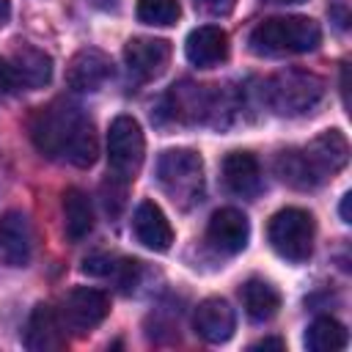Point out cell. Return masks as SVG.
<instances>
[{"label":"cell","instance_id":"4","mask_svg":"<svg viewBox=\"0 0 352 352\" xmlns=\"http://www.w3.org/2000/svg\"><path fill=\"white\" fill-rule=\"evenodd\" d=\"M157 179L182 206H192L204 195V162L190 148H168L157 160Z\"/></svg>","mask_w":352,"mask_h":352},{"label":"cell","instance_id":"19","mask_svg":"<svg viewBox=\"0 0 352 352\" xmlns=\"http://www.w3.org/2000/svg\"><path fill=\"white\" fill-rule=\"evenodd\" d=\"M94 228V206L91 198L80 187L63 190V231L69 242H80Z\"/></svg>","mask_w":352,"mask_h":352},{"label":"cell","instance_id":"10","mask_svg":"<svg viewBox=\"0 0 352 352\" xmlns=\"http://www.w3.org/2000/svg\"><path fill=\"white\" fill-rule=\"evenodd\" d=\"M248 236H250V223L248 217L234 209V206H226V209H217L212 217H209V226H206V239L214 250L220 253H239L245 250L248 245Z\"/></svg>","mask_w":352,"mask_h":352},{"label":"cell","instance_id":"20","mask_svg":"<svg viewBox=\"0 0 352 352\" xmlns=\"http://www.w3.org/2000/svg\"><path fill=\"white\" fill-rule=\"evenodd\" d=\"M275 170L280 176L283 184L289 187H297V190H314L319 187L324 179L319 176V170L311 165V160L305 157L302 148H286L278 154L275 160Z\"/></svg>","mask_w":352,"mask_h":352},{"label":"cell","instance_id":"5","mask_svg":"<svg viewBox=\"0 0 352 352\" xmlns=\"http://www.w3.org/2000/svg\"><path fill=\"white\" fill-rule=\"evenodd\" d=\"M314 217L300 206H286L270 217L267 236L272 250L286 261H308L314 253Z\"/></svg>","mask_w":352,"mask_h":352},{"label":"cell","instance_id":"9","mask_svg":"<svg viewBox=\"0 0 352 352\" xmlns=\"http://www.w3.org/2000/svg\"><path fill=\"white\" fill-rule=\"evenodd\" d=\"M33 253V231L22 212L0 214V267H25Z\"/></svg>","mask_w":352,"mask_h":352},{"label":"cell","instance_id":"15","mask_svg":"<svg viewBox=\"0 0 352 352\" xmlns=\"http://www.w3.org/2000/svg\"><path fill=\"white\" fill-rule=\"evenodd\" d=\"M302 151L311 160V165L319 170L322 179L338 173L349 160V143H346L344 132H338V129H324L308 146H302Z\"/></svg>","mask_w":352,"mask_h":352},{"label":"cell","instance_id":"18","mask_svg":"<svg viewBox=\"0 0 352 352\" xmlns=\"http://www.w3.org/2000/svg\"><path fill=\"white\" fill-rule=\"evenodd\" d=\"M11 69L16 74L19 88H44L52 80V58L30 44H22L14 58H11Z\"/></svg>","mask_w":352,"mask_h":352},{"label":"cell","instance_id":"22","mask_svg":"<svg viewBox=\"0 0 352 352\" xmlns=\"http://www.w3.org/2000/svg\"><path fill=\"white\" fill-rule=\"evenodd\" d=\"M170 116L179 121H198L212 110V94L204 91V85L182 82L170 91Z\"/></svg>","mask_w":352,"mask_h":352},{"label":"cell","instance_id":"25","mask_svg":"<svg viewBox=\"0 0 352 352\" xmlns=\"http://www.w3.org/2000/svg\"><path fill=\"white\" fill-rule=\"evenodd\" d=\"M113 272H118V275H116L118 289H121V292H132V289L138 286V278H140V261L126 258V261H121V264H113Z\"/></svg>","mask_w":352,"mask_h":352},{"label":"cell","instance_id":"23","mask_svg":"<svg viewBox=\"0 0 352 352\" xmlns=\"http://www.w3.org/2000/svg\"><path fill=\"white\" fill-rule=\"evenodd\" d=\"M305 346L311 352H338L346 346V330L333 316H319L305 330Z\"/></svg>","mask_w":352,"mask_h":352},{"label":"cell","instance_id":"13","mask_svg":"<svg viewBox=\"0 0 352 352\" xmlns=\"http://www.w3.org/2000/svg\"><path fill=\"white\" fill-rule=\"evenodd\" d=\"M184 55L198 69H212L228 58V33L217 25H201L190 30L184 41Z\"/></svg>","mask_w":352,"mask_h":352},{"label":"cell","instance_id":"16","mask_svg":"<svg viewBox=\"0 0 352 352\" xmlns=\"http://www.w3.org/2000/svg\"><path fill=\"white\" fill-rule=\"evenodd\" d=\"M25 346L30 352H55L66 346V336H63V319L50 308V305H36L30 319H28V330H25Z\"/></svg>","mask_w":352,"mask_h":352},{"label":"cell","instance_id":"14","mask_svg":"<svg viewBox=\"0 0 352 352\" xmlns=\"http://www.w3.org/2000/svg\"><path fill=\"white\" fill-rule=\"evenodd\" d=\"M132 228H135V236L143 248L148 250H168L173 245V228H170V220L165 217V212L154 204V201H140L138 209H135V217H132Z\"/></svg>","mask_w":352,"mask_h":352},{"label":"cell","instance_id":"8","mask_svg":"<svg viewBox=\"0 0 352 352\" xmlns=\"http://www.w3.org/2000/svg\"><path fill=\"white\" fill-rule=\"evenodd\" d=\"M170 60V44L165 38H148V36H135L124 44V63L129 74L138 80H154L165 72Z\"/></svg>","mask_w":352,"mask_h":352},{"label":"cell","instance_id":"26","mask_svg":"<svg viewBox=\"0 0 352 352\" xmlns=\"http://www.w3.org/2000/svg\"><path fill=\"white\" fill-rule=\"evenodd\" d=\"M234 3H236V0H195V6H198L201 11H206V14H212V16H226V14H231V11H234Z\"/></svg>","mask_w":352,"mask_h":352},{"label":"cell","instance_id":"21","mask_svg":"<svg viewBox=\"0 0 352 352\" xmlns=\"http://www.w3.org/2000/svg\"><path fill=\"white\" fill-rule=\"evenodd\" d=\"M239 297H242L245 314H248L253 322H267V319H272V316L278 314V308H280V294H278V289H275L270 280H264V278H250V280H245L242 289H239Z\"/></svg>","mask_w":352,"mask_h":352},{"label":"cell","instance_id":"6","mask_svg":"<svg viewBox=\"0 0 352 352\" xmlns=\"http://www.w3.org/2000/svg\"><path fill=\"white\" fill-rule=\"evenodd\" d=\"M146 140L143 129L132 116H118L113 118L107 129V165H110V179H118L129 184L143 162Z\"/></svg>","mask_w":352,"mask_h":352},{"label":"cell","instance_id":"1","mask_svg":"<svg viewBox=\"0 0 352 352\" xmlns=\"http://www.w3.org/2000/svg\"><path fill=\"white\" fill-rule=\"evenodd\" d=\"M30 140L44 157L63 160L77 168L94 165L99 154L91 118L66 99H55L33 113Z\"/></svg>","mask_w":352,"mask_h":352},{"label":"cell","instance_id":"28","mask_svg":"<svg viewBox=\"0 0 352 352\" xmlns=\"http://www.w3.org/2000/svg\"><path fill=\"white\" fill-rule=\"evenodd\" d=\"M286 344L280 341V338H261V341H256V344H250V349H283Z\"/></svg>","mask_w":352,"mask_h":352},{"label":"cell","instance_id":"17","mask_svg":"<svg viewBox=\"0 0 352 352\" xmlns=\"http://www.w3.org/2000/svg\"><path fill=\"white\" fill-rule=\"evenodd\" d=\"M223 184L239 198H253L261 190V168L250 151H231L223 157Z\"/></svg>","mask_w":352,"mask_h":352},{"label":"cell","instance_id":"30","mask_svg":"<svg viewBox=\"0 0 352 352\" xmlns=\"http://www.w3.org/2000/svg\"><path fill=\"white\" fill-rule=\"evenodd\" d=\"M8 16H11V3L8 0H0V28L8 22Z\"/></svg>","mask_w":352,"mask_h":352},{"label":"cell","instance_id":"12","mask_svg":"<svg viewBox=\"0 0 352 352\" xmlns=\"http://www.w3.org/2000/svg\"><path fill=\"white\" fill-rule=\"evenodd\" d=\"M192 327L195 333L206 341V344H223L234 336L236 327V314L234 308L220 300V297H206L204 302H198L195 316H192Z\"/></svg>","mask_w":352,"mask_h":352},{"label":"cell","instance_id":"3","mask_svg":"<svg viewBox=\"0 0 352 352\" xmlns=\"http://www.w3.org/2000/svg\"><path fill=\"white\" fill-rule=\"evenodd\" d=\"M324 96V80L305 69H289L267 80L264 102L278 116H302L311 113Z\"/></svg>","mask_w":352,"mask_h":352},{"label":"cell","instance_id":"27","mask_svg":"<svg viewBox=\"0 0 352 352\" xmlns=\"http://www.w3.org/2000/svg\"><path fill=\"white\" fill-rule=\"evenodd\" d=\"M16 88H19V82H16V74H14L11 63L0 58V94H14Z\"/></svg>","mask_w":352,"mask_h":352},{"label":"cell","instance_id":"7","mask_svg":"<svg viewBox=\"0 0 352 352\" xmlns=\"http://www.w3.org/2000/svg\"><path fill=\"white\" fill-rule=\"evenodd\" d=\"M110 314V297L91 286H77L63 297L60 319L63 327H72L74 333H88L104 322Z\"/></svg>","mask_w":352,"mask_h":352},{"label":"cell","instance_id":"29","mask_svg":"<svg viewBox=\"0 0 352 352\" xmlns=\"http://www.w3.org/2000/svg\"><path fill=\"white\" fill-rule=\"evenodd\" d=\"M349 204H352V192H346V195L341 198V220H344V223L352 220V217H349Z\"/></svg>","mask_w":352,"mask_h":352},{"label":"cell","instance_id":"2","mask_svg":"<svg viewBox=\"0 0 352 352\" xmlns=\"http://www.w3.org/2000/svg\"><path fill=\"white\" fill-rule=\"evenodd\" d=\"M322 41V30L311 16H270L250 30V50L256 55L278 58V55H302L316 50Z\"/></svg>","mask_w":352,"mask_h":352},{"label":"cell","instance_id":"24","mask_svg":"<svg viewBox=\"0 0 352 352\" xmlns=\"http://www.w3.org/2000/svg\"><path fill=\"white\" fill-rule=\"evenodd\" d=\"M182 16L179 0H138V19L143 25L168 28Z\"/></svg>","mask_w":352,"mask_h":352},{"label":"cell","instance_id":"11","mask_svg":"<svg viewBox=\"0 0 352 352\" xmlns=\"http://www.w3.org/2000/svg\"><path fill=\"white\" fill-rule=\"evenodd\" d=\"M113 77V60L102 50H80L66 66V82L74 91H99Z\"/></svg>","mask_w":352,"mask_h":352},{"label":"cell","instance_id":"31","mask_svg":"<svg viewBox=\"0 0 352 352\" xmlns=\"http://www.w3.org/2000/svg\"><path fill=\"white\" fill-rule=\"evenodd\" d=\"M275 3H302V0H275Z\"/></svg>","mask_w":352,"mask_h":352}]
</instances>
